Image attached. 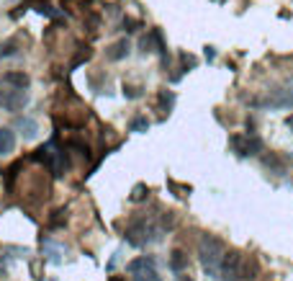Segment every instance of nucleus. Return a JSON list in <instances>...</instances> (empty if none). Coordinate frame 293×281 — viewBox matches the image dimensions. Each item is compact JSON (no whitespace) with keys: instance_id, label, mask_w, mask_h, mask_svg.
<instances>
[{"instance_id":"2","label":"nucleus","mask_w":293,"mask_h":281,"mask_svg":"<svg viewBox=\"0 0 293 281\" xmlns=\"http://www.w3.org/2000/svg\"><path fill=\"white\" fill-rule=\"evenodd\" d=\"M162 232H165L162 225H157V222H152V219L139 217V219H131L129 225H126V232H123V238H126L129 245L142 248V245H147L149 240H157Z\"/></svg>"},{"instance_id":"9","label":"nucleus","mask_w":293,"mask_h":281,"mask_svg":"<svg viewBox=\"0 0 293 281\" xmlns=\"http://www.w3.org/2000/svg\"><path fill=\"white\" fill-rule=\"evenodd\" d=\"M129 52H131L129 41H126V39H121V41L111 44V47L105 49V57H108L111 62H118V60H123V57H129Z\"/></svg>"},{"instance_id":"23","label":"nucleus","mask_w":293,"mask_h":281,"mask_svg":"<svg viewBox=\"0 0 293 281\" xmlns=\"http://www.w3.org/2000/svg\"><path fill=\"white\" fill-rule=\"evenodd\" d=\"M67 222V209H57L54 217L49 219V227H59V225H65Z\"/></svg>"},{"instance_id":"1","label":"nucleus","mask_w":293,"mask_h":281,"mask_svg":"<svg viewBox=\"0 0 293 281\" xmlns=\"http://www.w3.org/2000/svg\"><path fill=\"white\" fill-rule=\"evenodd\" d=\"M224 253H226V245L221 238H216V235H203V238L198 240V261L208 276H219Z\"/></svg>"},{"instance_id":"13","label":"nucleus","mask_w":293,"mask_h":281,"mask_svg":"<svg viewBox=\"0 0 293 281\" xmlns=\"http://www.w3.org/2000/svg\"><path fill=\"white\" fill-rule=\"evenodd\" d=\"M3 80H5V83H10V85H15V88H28V83H31V78L26 75V72H21V70L5 72Z\"/></svg>"},{"instance_id":"26","label":"nucleus","mask_w":293,"mask_h":281,"mask_svg":"<svg viewBox=\"0 0 293 281\" xmlns=\"http://www.w3.org/2000/svg\"><path fill=\"white\" fill-rule=\"evenodd\" d=\"M123 31H136V26H142V23H139V21H134V18H123Z\"/></svg>"},{"instance_id":"18","label":"nucleus","mask_w":293,"mask_h":281,"mask_svg":"<svg viewBox=\"0 0 293 281\" xmlns=\"http://www.w3.org/2000/svg\"><path fill=\"white\" fill-rule=\"evenodd\" d=\"M262 162H265V165H268V168H273L275 173H283V170H286V162H283L281 157H278V155H273V152H270V155H265V157H262Z\"/></svg>"},{"instance_id":"4","label":"nucleus","mask_w":293,"mask_h":281,"mask_svg":"<svg viewBox=\"0 0 293 281\" xmlns=\"http://www.w3.org/2000/svg\"><path fill=\"white\" fill-rule=\"evenodd\" d=\"M26 103H28L26 88H15V85H10L0 78V109L3 111H21V109H26Z\"/></svg>"},{"instance_id":"30","label":"nucleus","mask_w":293,"mask_h":281,"mask_svg":"<svg viewBox=\"0 0 293 281\" xmlns=\"http://www.w3.org/2000/svg\"><path fill=\"white\" fill-rule=\"evenodd\" d=\"M108 281H123L121 276H111V279H108Z\"/></svg>"},{"instance_id":"7","label":"nucleus","mask_w":293,"mask_h":281,"mask_svg":"<svg viewBox=\"0 0 293 281\" xmlns=\"http://www.w3.org/2000/svg\"><path fill=\"white\" fill-rule=\"evenodd\" d=\"M229 144L239 157H250V155L262 152V140L255 137V135H231Z\"/></svg>"},{"instance_id":"12","label":"nucleus","mask_w":293,"mask_h":281,"mask_svg":"<svg viewBox=\"0 0 293 281\" xmlns=\"http://www.w3.org/2000/svg\"><path fill=\"white\" fill-rule=\"evenodd\" d=\"M170 269H173V271H178V274L188 269V256H185V250L175 248L173 253H170Z\"/></svg>"},{"instance_id":"25","label":"nucleus","mask_w":293,"mask_h":281,"mask_svg":"<svg viewBox=\"0 0 293 281\" xmlns=\"http://www.w3.org/2000/svg\"><path fill=\"white\" fill-rule=\"evenodd\" d=\"M123 96H126V98H139V96H142V88H136V85H123Z\"/></svg>"},{"instance_id":"16","label":"nucleus","mask_w":293,"mask_h":281,"mask_svg":"<svg viewBox=\"0 0 293 281\" xmlns=\"http://www.w3.org/2000/svg\"><path fill=\"white\" fill-rule=\"evenodd\" d=\"M157 103H160V109L167 114L170 109H173V103H175V93L173 91H160L157 93Z\"/></svg>"},{"instance_id":"22","label":"nucleus","mask_w":293,"mask_h":281,"mask_svg":"<svg viewBox=\"0 0 293 281\" xmlns=\"http://www.w3.org/2000/svg\"><path fill=\"white\" fill-rule=\"evenodd\" d=\"M129 129H131V132H147V129H149V119H147V116H134Z\"/></svg>"},{"instance_id":"10","label":"nucleus","mask_w":293,"mask_h":281,"mask_svg":"<svg viewBox=\"0 0 293 281\" xmlns=\"http://www.w3.org/2000/svg\"><path fill=\"white\" fill-rule=\"evenodd\" d=\"M15 150V135L13 129L0 127V155H10Z\"/></svg>"},{"instance_id":"8","label":"nucleus","mask_w":293,"mask_h":281,"mask_svg":"<svg viewBox=\"0 0 293 281\" xmlns=\"http://www.w3.org/2000/svg\"><path fill=\"white\" fill-rule=\"evenodd\" d=\"M242 263H244V256L239 253V250H229V253H224L221 269H219V274L224 276V281H239Z\"/></svg>"},{"instance_id":"31","label":"nucleus","mask_w":293,"mask_h":281,"mask_svg":"<svg viewBox=\"0 0 293 281\" xmlns=\"http://www.w3.org/2000/svg\"><path fill=\"white\" fill-rule=\"evenodd\" d=\"M180 281H193V279H188V276H183V279H180Z\"/></svg>"},{"instance_id":"15","label":"nucleus","mask_w":293,"mask_h":281,"mask_svg":"<svg viewBox=\"0 0 293 281\" xmlns=\"http://www.w3.org/2000/svg\"><path fill=\"white\" fill-rule=\"evenodd\" d=\"M154 47H157V34H154V28H152V31H149L147 36L139 39V49H142V52L147 54V52H154Z\"/></svg>"},{"instance_id":"19","label":"nucleus","mask_w":293,"mask_h":281,"mask_svg":"<svg viewBox=\"0 0 293 281\" xmlns=\"http://www.w3.org/2000/svg\"><path fill=\"white\" fill-rule=\"evenodd\" d=\"M147 196H149V186H144V183H136V186L131 188V196H129V199L139 204V201H144Z\"/></svg>"},{"instance_id":"6","label":"nucleus","mask_w":293,"mask_h":281,"mask_svg":"<svg viewBox=\"0 0 293 281\" xmlns=\"http://www.w3.org/2000/svg\"><path fill=\"white\" fill-rule=\"evenodd\" d=\"M255 106H273V109H293V80L286 83L283 88L270 91L262 101H252Z\"/></svg>"},{"instance_id":"20","label":"nucleus","mask_w":293,"mask_h":281,"mask_svg":"<svg viewBox=\"0 0 293 281\" xmlns=\"http://www.w3.org/2000/svg\"><path fill=\"white\" fill-rule=\"evenodd\" d=\"M90 57H93V49H90V47H83L80 52H77V57H75V60H72L70 70H75V67H80L83 62H88V60H90Z\"/></svg>"},{"instance_id":"28","label":"nucleus","mask_w":293,"mask_h":281,"mask_svg":"<svg viewBox=\"0 0 293 281\" xmlns=\"http://www.w3.org/2000/svg\"><path fill=\"white\" fill-rule=\"evenodd\" d=\"M216 57V52H213V47H206V60H213Z\"/></svg>"},{"instance_id":"27","label":"nucleus","mask_w":293,"mask_h":281,"mask_svg":"<svg viewBox=\"0 0 293 281\" xmlns=\"http://www.w3.org/2000/svg\"><path fill=\"white\" fill-rule=\"evenodd\" d=\"M88 26H90V31H96V28L100 26V18H98V16H93V13H90V16H88Z\"/></svg>"},{"instance_id":"21","label":"nucleus","mask_w":293,"mask_h":281,"mask_svg":"<svg viewBox=\"0 0 293 281\" xmlns=\"http://www.w3.org/2000/svg\"><path fill=\"white\" fill-rule=\"evenodd\" d=\"M21 165H23V162H13V165L3 173V178H5V188H10V186H13V181H15V173L21 170Z\"/></svg>"},{"instance_id":"5","label":"nucleus","mask_w":293,"mask_h":281,"mask_svg":"<svg viewBox=\"0 0 293 281\" xmlns=\"http://www.w3.org/2000/svg\"><path fill=\"white\" fill-rule=\"evenodd\" d=\"M126 271L134 281H162V276L157 274V266H154L152 256H142V258H134L129 261Z\"/></svg>"},{"instance_id":"14","label":"nucleus","mask_w":293,"mask_h":281,"mask_svg":"<svg viewBox=\"0 0 293 281\" xmlns=\"http://www.w3.org/2000/svg\"><path fill=\"white\" fill-rule=\"evenodd\" d=\"M257 269H260V266H257V261H255V258H250V261L244 258V263H242V271H239V279H247V281L255 279Z\"/></svg>"},{"instance_id":"17","label":"nucleus","mask_w":293,"mask_h":281,"mask_svg":"<svg viewBox=\"0 0 293 281\" xmlns=\"http://www.w3.org/2000/svg\"><path fill=\"white\" fill-rule=\"evenodd\" d=\"M39 13L41 16H49V18H54V21H67L65 18V13H59L54 5H49V3H39Z\"/></svg>"},{"instance_id":"29","label":"nucleus","mask_w":293,"mask_h":281,"mask_svg":"<svg viewBox=\"0 0 293 281\" xmlns=\"http://www.w3.org/2000/svg\"><path fill=\"white\" fill-rule=\"evenodd\" d=\"M286 127H288V129L293 132V114H291V116H288V119H286Z\"/></svg>"},{"instance_id":"11","label":"nucleus","mask_w":293,"mask_h":281,"mask_svg":"<svg viewBox=\"0 0 293 281\" xmlns=\"http://www.w3.org/2000/svg\"><path fill=\"white\" fill-rule=\"evenodd\" d=\"M15 127L21 129V135H23L26 140H34L36 132H39V124H36L34 119H28V116H21V119L15 122Z\"/></svg>"},{"instance_id":"24","label":"nucleus","mask_w":293,"mask_h":281,"mask_svg":"<svg viewBox=\"0 0 293 281\" xmlns=\"http://www.w3.org/2000/svg\"><path fill=\"white\" fill-rule=\"evenodd\" d=\"M167 186L175 191V196H180V199H185V194H191V186H180V183H175V181H167Z\"/></svg>"},{"instance_id":"3","label":"nucleus","mask_w":293,"mask_h":281,"mask_svg":"<svg viewBox=\"0 0 293 281\" xmlns=\"http://www.w3.org/2000/svg\"><path fill=\"white\" fill-rule=\"evenodd\" d=\"M34 160H41L46 168H49L57 178L59 175H65V170H70V160H67V152L57 147V142H46L41 144L39 150L34 152Z\"/></svg>"}]
</instances>
